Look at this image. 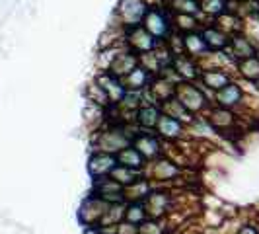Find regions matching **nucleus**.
<instances>
[{
	"label": "nucleus",
	"instance_id": "f257e3e1",
	"mask_svg": "<svg viewBox=\"0 0 259 234\" xmlns=\"http://www.w3.org/2000/svg\"><path fill=\"white\" fill-rule=\"evenodd\" d=\"M143 27L156 37L160 43H164L166 39L174 33V24H171V12L164 4H150L148 12L143 20Z\"/></svg>",
	"mask_w": 259,
	"mask_h": 234
},
{
	"label": "nucleus",
	"instance_id": "f03ea898",
	"mask_svg": "<svg viewBox=\"0 0 259 234\" xmlns=\"http://www.w3.org/2000/svg\"><path fill=\"white\" fill-rule=\"evenodd\" d=\"M176 98L182 102L193 115L203 113L210 107V102L205 96V88L199 86L197 82H189V80H182L176 84Z\"/></svg>",
	"mask_w": 259,
	"mask_h": 234
},
{
	"label": "nucleus",
	"instance_id": "7ed1b4c3",
	"mask_svg": "<svg viewBox=\"0 0 259 234\" xmlns=\"http://www.w3.org/2000/svg\"><path fill=\"white\" fill-rule=\"evenodd\" d=\"M148 6H150L148 0H119L115 8V26L123 27V29L141 26L144 16L148 12Z\"/></svg>",
	"mask_w": 259,
	"mask_h": 234
},
{
	"label": "nucleus",
	"instance_id": "20e7f679",
	"mask_svg": "<svg viewBox=\"0 0 259 234\" xmlns=\"http://www.w3.org/2000/svg\"><path fill=\"white\" fill-rule=\"evenodd\" d=\"M125 45L133 53H137V55H146V53L154 51L156 47L160 45V41L152 37L143 27V24H141V26L125 29Z\"/></svg>",
	"mask_w": 259,
	"mask_h": 234
},
{
	"label": "nucleus",
	"instance_id": "39448f33",
	"mask_svg": "<svg viewBox=\"0 0 259 234\" xmlns=\"http://www.w3.org/2000/svg\"><path fill=\"white\" fill-rule=\"evenodd\" d=\"M133 143V135H127L123 129H109L102 131L98 137L96 148L100 152H107V154H117L121 148L129 146Z\"/></svg>",
	"mask_w": 259,
	"mask_h": 234
},
{
	"label": "nucleus",
	"instance_id": "423d86ee",
	"mask_svg": "<svg viewBox=\"0 0 259 234\" xmlns=\"http://www.w3.org/2000/svg\"><path fill=\"white\" fill-rule=\"evenodd\" d=\"M96 82L104 88V92L107 94V100H109L111 105H119L121 100L125 98V94H127V88H125L123 80L119 76H115L113 72H109V70H98Z\"/></svg>",
	"mask_w": 259,
	"mask_h": 234
},
{
	"label": "nucleus",
	"instance_id": "0eeeda50",
	"mask_svg": "<svg viewBox=\"0 0 259 234\" xmlns=\"http://www.w3.org/2000/svg\"><path fill=\"white\" fill-rule=\"evenodd\" d=\"M246 100V92L240 86V82H228L224 88L214 92V102L219 107H226V109H234L238 105L244 104Z\"/></svg>",
	"mask_w": 259,
	"mask_h": 234
},
{
	"label": "nucleus",
	"instance_id": "6e6552de",
	"mask_svg": "<svg viewBox=\"0 0 259 234\" xmlns=\"http://www.w3.org/2000/svg\"><path fill=\"white\" fill-rule=\"evenodd\" d=\"M139 65H141V63H139V55L133 53L129 47L125 45V47H121V49L115 53V57H113V61H111V65H109L107 70L113 72L115 76L125 78L135 66H139Z\"/></svg>",
	"mask_w": 259,
	"mask_h": 234
},
{
	"label": "nucleus",
	"instance_id": "1a4fd4ad",
	"mask_svg": "<svg viewBox=\"0 0 259 234\" xmlns=\"http://www.w3.org/2000/svg\"><path fill=\"white\" fill-rule=\"evenodd\" d=\"M199 29H201L203 39H205V43H207V47H208V51L210 53L224 51V49L228 47V43H230V35H228L224 29H221L217 24L207 22V24H203Z\"/></svg>",
	"mask_w": 259,
	"mask_h": 234
},
{
	"label": "nucleus",
	"instance_id": "9d476101",
	"mask_svg": "<svg viewBox=\"0 0 259 234\" xmlns=\"http://www.w3.org/2000/svg\"><path fill=\"white\" fill-rule=\"evenodd\" d=\"M205 90L217 92L224 88L228 82H232V74L226 68H203L201 76L197 80Z\"/></svg>",
	"mask_w": 259,
	"mask_h": 234
},
{
	"label": "nucleus",
	"instance_id": "9b49d317",
	"mask_svg": "<svg viewBox=\"0 0 259 234\" xmlns=\"http://www.w3.org/2000/svg\"><path fill=\"white\" fill-rule=\"evenodd\" d=\"M115 166H117L115 154L98 152V154H94L90 158V162H88V172H90V176L94 178V182H96V180L107 178V176L113 172Z\"/></svg>",
	"mask_w": 259,
	"mask_h": 234
},
{
	"label": "nucleus",
	"instance_id": "f8f14e48",
	"mask_svg": "<svg viewBox=\"0 0 259 234\" xmlns=\"http://www.w3.org/2000/svg\"><path fill=\"white\" fill-rule=\"evenodd\" d=\"M171 66L176 68V72L180 74L182 80H189V82H197L199 76H201V66L197 63V59L189 57V55H174V61H171Z\"/></svg>",
	"mask_w": 259,
	"mask_h": 234
},
{
	"label": "nucleus",
	"instance_id": "ddd939ff",
	"mask_svg": "<svg viewBox=\"0 0 259 234\" xmlns=\"http://www.w3.org/2000/svg\"><path fill=\"white\" fill-rule=\"evenodd\" d=\"M226 49L230 51V55L236 61H240V59H246V57H253L257 47H255V43L247 37L244 31H238V33L230 35V43H228Z\"/></svg>",
	"mask_w": 259,
	"mask_h": 234
},
{
	"label": "nucleus",
	"instance_id": "4468645a",
	"mask_svg": "<svg viewBox=\"0 0 259 234\" xmlns=\"http://www.w3.org/2000/svg\"><path fill=\"white\" fill-rule=\"evenodd\" d=\"M133 146L144 156V158H156V156L162 152V146H160V141H158V137L152 135V131L150 133H139V135H135L133 137Z\"/></svg>",
	"mask_w": 259,
	"mask_h": 234
},
{
	"label": "nucleus",
	"instance_id": "2eb2a0df",
	"mask_svg": "<svg viewBox=\"0 0 259 234\" xmlns=\"http://www.w3.org/2000/svg\"><path fill=\"white\" fill-rule=\"evenodd\" d=\"M156 133H158V137H162L166 141H176V139H182L183 137L185 125H183L182 121L162 113L160 119H158V125H156Z\"/></svg>",
	"mask_w": 259,
	"mask_h": 234
},
{
	"label": "nucleus",
	"instance_id": "dca6fc26",
	"mask_svg": "<svg viewBox=\"0 0 259 234\" xmlns=\"http://www.w3.org/2000/svg\"><path fill=\"white\" fill-rule=\"evenodd\" d=\"M183 53L189 55V57H193V59H197V61H199L201 57H205V55L210 53L207 47V43H205V39H203L201 29L183 33Z\"/></svg>",
	"mask_w": 259,
	"mask_h": 234
},
{
	"label": "nucleus",
	"instance_id": "f3484780",
	"mask_svg": "<svg viewBox=\"0 0 259 234\" xmlns=\"http://www.w3.org/2000/svg\"><path fill=\"white\" fill-rule=\"evenodd\" d=\"M160 109H162V113H166V115L174 117V119H178V121H182L183 125H191L193 123V113L185 107V105L176 98V96H171L168 100H164L162 104H160Z\"/></svg>",
	"mask_w": 259,
	"mask_h": 234
},
{
	"label": "nucleus",
	"instance_id": "a211bd4d",
	"mask_svg": "<svg viewBox=\"0 0 259 234\" xmlns=\"http://www.w3.org/2000/svg\"><path fill=\"white\" fill-rule=\"evenodd\" d=\"M152 76H154V74H150L144 66L139 65V66H135V68H133L125 78H121V80H123V84H125V88H127V90L143 92V90L148 88V84H150Z\"/></svg>",
	"mask_w": 259,
	"mask_h": 234
},
{
	"label": "nucleus",
	"instance_id": "6ab92c4d",
	"mask_svg": "<svg viewBox=\"0 0 259 234\" xmlns=\"http://www.w3.org/2000/svg\"><path fill=\"white\" fill-rule=\"evenodd\" d=\"M162 115V109L158 104H141L139 109H137V123L146 131H152L156 129L158 125V119Z\"/></svg>",
	"mask_w": 259,
	"mask_h": 234
},
{
	"label": "nucleus",
	"instance_id": "aec40b11",
	"mask_svg": "<svg viewBox=\"0 0 259 234\" xmlns=\"http://www.w3.org/2000/svg\"><path fill=\"white\" fill-rule=\"evenodd\" d=\"M236 117H234L232 109H226V107H208V123L210 127H214L217 131H226L228 127H232Z\"/></svg>",
	"mask_w": 259,
	"mask_h": 234
},
{
	"label": "nucleus",
	"instance_id": "412c9836",
	"mask_svg": "<svg viewBox=\"0 0 259 234\" xmlns=\"http://www.w3.org/2000/svg\"><path fill=\"white\" fill-rule=\"evenodd\" d=\"M115 158H117V164H121V166H127V168H135V170L144 168V156L133 144L121 148L115 154Z\"/></svg>",
	"mask_w": 259,
	"mask_h": 234
},
{
	"label": "nucleus",
	"instance_id": "4be33fe9",
	"mask_svg": "<svg viewBox=\"0 0 259 234\" xmlns=\"http://www.w3.org/2000/svg\"><path fill=\"white\" fill-rule=\"evenodd\" d=\"M171 24H174V31L183 35V33L199 29L203 26V20L197 16H191V14H171Z\"/></svg>",
	"mask_w": 259,
	"mask_h": 234
},
{
	"label": "nucleus",
	"instance_id": "5701e85b",
	"mask_svg": "<svg viewBox=\"0 0 259 234\" xmlns=\"http://www.w3.org/2000/svg\"><path fill=\"white\" fill-rule=\"evenodd\" d=\"M236 72H238V76L244 78L246 82H255L259 78V61L257 57L253 55V57H246V59H240L238 63H236Z\"/></svg>",
	"mask_w": 259,
	"mask_h": 234
},
{
	"label": "nucleus",
	"instance_id": "b1692460",
	"mask_svg": "<svg viewBox=\"0 0 259 234\" xmlns=\"http://www.w3.org/2000/svg\"><path fill=\"white\" fill-rule=\"evenodd\" d=\"M232 6V0H203L201 2V12L205 20H217L219 16L228 12Z\"/></svg>",
	"mask_w": 259,
	"mask_h": 234
},
{
	"label": "nucleus",
	"instance_id": "393cba45",
	"mask_svg": "<svg viewBox=\"0 0 259 234\" xmlns=\"http://www.w3.org/2000/svg\"><path fill=\"white\" fill-rule=\"evenodd\" d=\"M109 176H111L119 185H123V187H129V185H133L135 182H139V180H141L139 170L127 168V166H121V164H117Z\"/></svg>",
	"mask_w": 259,
	"mask_h": 234
},
{
	"label": "nucleus",
	"instance_id": "a878e982",
	"mask_svg": "<svg viewBox=\"0 0 259 234\" xmlns=\"http://www.w3.org/2000/svg\"><path fill=\"white\" fill-rule=\"evenodd\" d=\"M168 211V195L166 193H148V207L146 213L152 219H160Z\"/></svg>",
	"mask_w": 259,
	"mask_h": 234
},
{
	"label": "nucleus",
	"instance_id": "bb28decb",
	"mask_svg": "<svg viewBox=\"0 0 259 234\" xmlns=\"http://www.w3.org/2000/svg\"><path fill=\"white\" fill-rule=\"evenodd\" d=\"M178 174H182V170L178 168L174 162L158 160L154 164V178H158V180H171V178H176Z\"/></svg>",
	"mask_w": 259,
	"mask_h": 234
},
{
	"label": "nucleus",
	"instance_id": "cd10ccee",
	"mask_svg": "<svg viewBox=\"0 0 259 234\" xmlns=\"http://www.w3.org/2000/svg\"><path fill=\"white\" fill-rule=\"evenodd\" d=\"M146 217H148V213L141 203H131L129 207H125V219L131 224H143Z\"/></svg>",
	"mask_w": 259,
	"mask_h": 234
},
{
	"label": "nucleus",
	"instance_id": "c85d7f7f",
	"mask_svg": "<svg viewBox=\"0 0 259 234\" xmlns=\"http://www.w3.org/2000/svg\"><path fill=\"white\" fill-rule=\"evenodd\" d=\"M139 234H164V230L156 222H143V226H139Z\"/></svg>",
	"mask_w": 259,
	"mask_h": 234
},
{
	"label": "nucleus",
	"instance_id": "c756f323",
	"mask_svg": "<svg viewBox=\"0 0 259 234\" xmlns=\"http://www.w3.org/2000/svg\"><path fill=\"white\" fill-rule=\"evenodd\" d=\"M240 234H259V230L257 226H253V224H246V226L240 228Z\"/></svg>",
	"mask_w": 259,
	"mask_h": 234
},
{
	"label": "nucleus",
	"instance_id": "7c9ffc66",
	"mask_svg": "<svg viewBox=\"0 0 259 234\" xmlns=\"http://www.w3.org/2000/svg\"><path fill=\"white\" fill-rule=\"evenodd\" d=\"M253 86H255V90L259 92V78H257V80H255V82H253Z\"/></svg>",
	"mask_w": 259,
	"mask_h": 234
},
{
	"label": "nucleus",
	"instance_id": "2f4dec72",
	"mask_svg": "<svg viewBox=\"0 0 259 234\" xmlns=\"http://www.w3.org/2000/svg\"><path fill=\"white\" fill-rule=\"evenodd\" d=\"M255 57H257V61H259V47L255 49Z\"/></svg>",
	"mask_w": 259,
	"mask_h": 234
},
{
	"label": "nucleus",
	"instance_id": "473e14b6",
	"mask_svg": "<svg viewBox=\"0 0 259 234\" xmlns=\"http://www.w3.org/2000/svg\"><path fill=\"white\" fill-rule=\"evenodd\" d=\"M255 2H257V6H259V0H255Z\"/></svg>",
	"mask_w": 259,
	"mask_h": 234
},
{
	"label": "nucleus",
	"instance_id": "72a5a7b5",
	"mask_svg": "<svg viewBox=\"0 0 259 234\" xmlns=\"http://www.w3.org/2000/svg\"><path fill=\"white\" fill-rule=\"evenodd\" d=\"M199 2H203V0H199Z\"/></svg>",
	"mask_w": 259,
	"mask_h": 234
}]
</instances>
